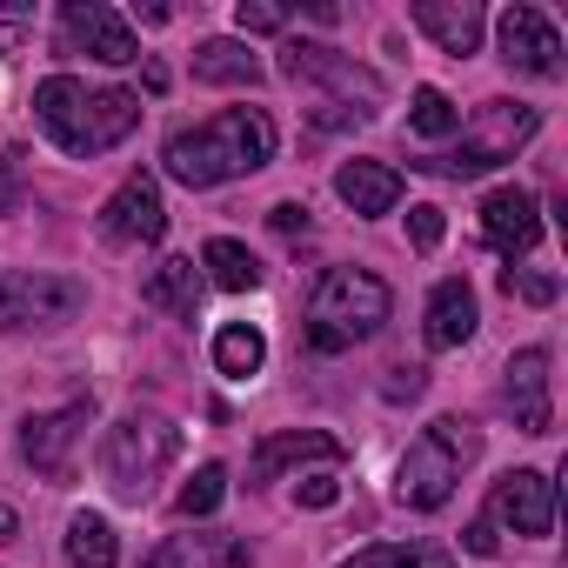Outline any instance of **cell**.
<instances>
[{"instance_id": "1", "label": "cell", "mask_w": 568, "mask_h": 568, "mask_svg": "<svg viewBox=\"0 0 568 568\" xmlns=\"http://www.w3.org/2000/svg\"><path fill=\"white\" fill-rule=\"evenodd\" d=\"M274 121L261 108H227L201 128H181L161 154V168L181 181V187H221V181H241L254 168L274 161Z\"/></svg>"}, {"instance_id": "2", "label": "cell", "mask_w": 568, "mask_h": 568, "mask_svg": "<svg viewBox=\"0 0 568 568\" xmlns=\"http://www.w3.org/2000/svg\"><path fill=\"white\" fill-rule=\"evenodd\" d=\"M34 114H41V128H48L54 148L94 161V154L121 148L141 128V94H128V88H88L74 74H48L34 88Z\"/></svg>"}, {"instance_id": "3", "label": "cell", "mask_w": 568, "mask_h": 568, "mask_svg": "<svg viewBox=\"0 0 568 568\" xmlns=\"http://www.w3.org/2000/svg\"><path fill=\"white\" fill-rule=\"evenodd\" d=\"M388 315H395V295H388L382 274H368V267H328L315 281V295H308V348L315 355H342L355 342H375Z\"/></svg>"}, {"instance_id": "4", "label": "cell", "mask_w": 568, "mask_h": 568, "mask_svg": "<svg viewBox=\"0 0 568 568\" xmlns=\"http://www.w3.org/2000/svg\"><path fill=\"white\" fill-rule=\"evenodd\" d=\"M475 455H481V428L468 415H435L395 468V501L402 508H442L462 488V475L475 468Z\"/></svg>"}, {"instance_id": "5", "label": "cell", "mask_w": 568, "mask_h": 568, "mask_svg": "<svg viewBox=\"0 0 568 568\" xmlns=\"http://www.w3.org/2000/svg\"><path fill=\"white\" fill-rule=\"evenodd\" d=\"M455 134H462V141H455L448 154H422L415 168H422V174H448V181H475V174L515 161V154L541 134V108H528V101H481L475 121L455 128Z\"/></svg>"}, {"instance_id": "6", "label": "cell", "mask_w": 568, "mask_h": 568, "mask_svg": "<svg viewBox=\"0 0 568 568\" xmlns=\"http://www.w3.org/2000/svg\"><path fill=\"white\" fill-rule=\"evenodd\" d=\"M181 455V428L161 408H128L108 435H101V475L121 501H148L154 481L174 468Z\"/></svg>"}, {"instance_id": "7", "label": "cell", "mask_w": 568, "mask_h": 568, "mask_svg": "<svg viewBox=\"0 0 568 568\" xmlns=\"http://www.w3.org/2000/svg\"><path fill=\"white\" fill-rule=\"evenodd\" d=\"M281 74H288V81H322V88H335V94H342V114H355V121H375L382 101H388L382 74L362 68V61H348V54L328 48V41H288V48H281Z\"/></svg>"}, {"instance_id": "8", "label": "cell", "mask_w": 568, "mask_h": 568, "mask_svg": "<svg viewBox=\"0 0 568 568\" xmlns=\"http://www.w3.org/2000/svg\"><path fill=\"white\" fill-rule=\"evenodd\" d=\"M81 308H88V288L74 274H0V335L68 328Z\"/></svg>"}, {"instance_id": "9", "label": "cell", "mask_w": 568, "mask_h": 568, "mask_svg": "<svg viewBox=\"0 0 568 568\" xmlns=\"http://www.w3.org/2000/svg\"><path fill=\"white\" fill-rule=\"evenodd\" d=\"M61 41H68V54H94L101 68H128V61H141L134 28L108 8V0H68V8H61Z\"/></svg>"}, {"instance_id": "10", "label": "cell", "mask_w": 568, "mask_h": 568, "mask_svg": "<svg viewBox=\"0 0 568 568\" xmlns=\"http://www.w3.org/2000/svg\"><path fill=\"white\" fill-rule=\"evenodd\" d=\"M501 41V68L508 74H535V81H561V34L541 8H501L495 21Z\"/></svg>"}, {"instance_id": "11", "label": "cell", "mask_w": 568, "mask_h": 568, "mask_svg": "<svg viewBox=\"0 0 568 568\" xmlns=\"http://www.w3.org/2000/svg\"><path fill=\"white\" fill-rule=\"evenodd\" d=\"M88 422H94V402H88V395L68 402V408L28 415V422H21V455H28V468L48 475V481H68V468H74V442H81Z\"/></svg>"}, {"instance_id": "12", "label": "cell", "mask_w": 568, "mask_h": 568, "mask_svg": "<svg viewBox=\"0 0 568 568\" xmlns=\"http://www.w3.org/2000/svg\"><path fill=\"white\" fill-rule=\"evenodd\" d=\"M488 528H508V535H548L555 528V481L541 468H508L488 495Z\"/></svg>"}, {"instance_id": "13", "label": "cell", "mask_w": 568, "mask_h": 568, "mask_svg": "<svg viewBox=\"0 0 568 568\" xmlns=\"http://www.w3.org/2000/svg\"><path fill=\"white\" fill-rule=\"evenodd\" d=\"M101 234H108L114 247H154V241L168 234V207H161L154 174H128V181L108 194V207H101Z\"/></svg>"}, {"instance_id": "14", "label": "cell", "mask_w": 568, "mask_h": 568, "mask_svg": "<svg viewBox=\"0 0 568 568\" xmlns=\"http://www.w3.org/2000/svg\"><path fill=\"white\" fill-rule=\"evenodd\" d=\"M501 402L515 415L521 435H548L555 428V402H548V348H515L501 368Z\"/></svg>"}, {"instance_id": "15", "label": "cell", "mask_w": 568, "mask_h": 568, "mask_svg": "<svg viewBox=\"0 0 568 568\" xmlns=\"http://www.w3.org/2000/svg\"><path fill=\"white\" fill-rule=\"evenodd\" d=\"M481 234H488V247H495V254H508V261H515V254H528V247L541 241V207H535V194H528V187H515V181H508V187H495V194L481 201Z\"/></svg>"}, {"instance_id": "16", "label": "cell", "mask_w": 568, "mask_h": 568, "mask_svg": "<svg viewBox=\"0 0 568 568\" xmlns=\"http://www.w3.org/2000/svg\"><path fill=\"white\" fill-rule=\"evenodd\" d=\"M348 448L322 428H281V435H261V448L247 455V488L274 481L281 468H295V462H342Z\"/></svg>"}, {"instance_id": "17", "label": "cell", "mask_w": 568, "mask_h": 568, "mask_svg": "<svg viewBox=\"0 0 568 568\" xmlns=\"http://www.w3.org/2000/svg\"><path fill=\"white\" fill-rule=\"evenodd\" d=\"M408 21H415L442 54H455V61H468V54L481 48V28H488V14L475 8V0H415Z\"/></svg>"}, {"instance_id": "18", "label": "cell", "mask_w": 568, "mask_h": 568, "mask_svg": "<svg viewBox=\"0 0 568 568\" xmlns=\"http://www.w3.org/2000/svg\"><path fill=\"white\" fill-rule=\"evenodd\" d=\"M475 328H481V308H475V288L462 274H448V281H435V295H428V322H422V335H428V348H468L475 342Z\"/></svg>"}, {"instance_id": "19", "label": "cell", "mask_w": 568, "mask_h": 568, "mask_svg": "<svg viewBox=\"0 0 568 568\" xmlns=\"http://www.w3.org/2000/svg\"><path fill=\"white\" fill-rule=\"evenodd\" d=\"M335 194H342L362 221H375V214H395V207H402V174H395L388 161H342Z\"/></svg>"}, {"instance_id": "20", "label": "cell", "mask_w": 568, "mask_h": 568, "mask_svg": "<svg viewBox=\"0 0 568 568\" xmlns=\"http://www.w3.org/2000/svg\"><path fill=\"white\" fill-rule=\"evenodd\" d=\"M247 541L234 535H168L141 568H247Z\"/></svg>"}, {"instance_id": "21", "label": "cell", "mask_w": 568, "mask_h": 568, "mask_svg": "<svg viewBox=\"0 0 568 568\" xmlns=\"http://www.w3.org/2000/svg\"><path fill=\"white\" fill-rule=\"evenodd\" d=\"M201 295H207V274H201L187 254H168V261L148 274V288H141L148 308H168V315H181V322L201 315Z\"/></svg>"}, {"instance_id": "22", "label": "cell", "mask_w": 568, "mask_h": 568, "mask_svg": "<svg viewBox=\"0 0 568 568\" xmlns=\"http://www.w3.org/2000/svg\"><path fill=\"white\" fill-rule=\"evenodd\" d=\"M194 81L207 88H261V61L247 41H201L194 48Z\"/></svg>"}, {"instance_id": "23", "label": "cell", "mask_w": 568, "mask_h": 568, "mask_svg": "<svg viewBox=\"0 0 568 568\" xmlns=\"http://www.w3.org/2000/svg\"><path fill=\"white\" fill-rule=\"evenodd\" d=\"M201 267H207V281L214 288H227V295H247V288H261V261L234 241V234H214L207 247H201Z\"/></svg>"}, {"instance_id": "24", "label": "cell", "mask_w": 568, "mask_h": 568, "mask_svg": "<svg viewBox=\"0 0 568 568\" xmlns=\"http://www.w3.org/2000/svg\"><path fill=\"white\" fill-rule=\"evenodd\" d=\"M261 362H267V335H261V328H247V322H227V328L214 335V368H221L227 382H247V375H261Z\"/></svg>"}, {"instance_id": "25", "label": "cell", "mask_w": 568, "mask_h": 568, "mask_svg": "<svg viewBox=\"0 0 568 568\" xmlns=\"http://www.w3.org/2000/svg\"><path fill=\"white\" fill-rule=\"evenodd\" d=\"M68 561H74V568H114V561H121V541H114L108 515L81 508V515L68 521Z\"/></svg>"}, {"instance_id": "26", "label": "cell", "mask_w": 568, "mask_h": 568, "mask_svg": "<svg viewBox=\"0 0 568 568\" xmlns=\"http://www.w3.org/2000/svg\"><path fill=\"white\" fill-rule=\"evenodd\" d=\"M342 568H455L448 548H428V541H375L362 555H348Z\"/></svg>"}, {"instance_id": "27", "label": "cell", "mask_w": 568, "mask_h": 568, "mask_svg": "<svg viewBox=\"0 0 568 568\" xmlns=\"http://www.w3.org/2000/svg\"><path fill=\"white\" fill-rule=\"evenodd\" d=\"M408 128H415L422 141H442V134L462 128V108H455L442 88H415V101H408Z\"/></svg>"}, {"instance_id": "28", "label": "cell", "mask_w": 568, "mask_h": 568, "mask_svg": "<svg viewBox=\"0 0 568 568\" xmlns=\"http://www.w3.org/2000/svg\"><path fill=\"white\" fill-rule=\"evenodd\" d=\"M221 495H227V468H221V462H207V468H194V481L181 488V501H174V508H181L187 521H207V515L221 508Z\"/></svg>"}, {"instance_id": "29", "label": "cell", "mask_w": 568, "mask_h": 568, "mask_svg": "<svg viewBox=\"0 0 568 568\" xmlns=\"http://www.w3.org/2000/svg\"><path fill=\"white\" fill-rule=\"evenodd\" d=\"M501 295L508 302H528V308H548L561 295V281L555 274H528V267H501Z\"/></svg>"}, {"instance_id": "30", "label": "cell", "mask_w": 568, "mask_h": 568, "mask_svg": "<svg viewBox=\"0 0 568 568\" xmlns=\"http://www.w3.org/2000/svg\"><path fill=\"white\" fill-rule=\"evenodd\" d=\"M288 21H295V8H281V0H241V8H234L241 34H281Z\"/></svg>"}, {"instance_id": "31", "label": "cell", "mask_w": 568, "mask_h": 568, "mask_svg": "<svg viewBox=\"0 0 568 568\" xmlns=\"http://www.w3.org/2000/svg\"><path fill=\"white\" fill-rule=\"evenodd\" d=\"M442 234H448V221H442V207H435V201L408 207V241H415V254H435V247H442Z\"/></svg>"}, {"instance_id": "32", "label": "cell", "mask_w": 568, "mask_h": 568, "mask_svg": "<svg viewBox=\"0 0 568 568\" xmlns=\"http://www.w3.org/2000/svg\"><path fill=\"white\" fill-rule=\"evenodd\" d=\"M295 501H302V508H335V501H342V481H335V475H302V481H295Z\"/></svg>"}, {"instance_id": "33", "label": "cell", "mask_w": 568, "mask_h": 568, "mask_svg": "<svg viewBox=\"0 0 568 568\" xmlns=\"http://www.w3.org/2000/svg\"><path fill=\"white\" fill-rule=\"evenodd\" d=\"M267 221L281 234H308V201H281V207H267Z\"/></svg>"}, {"instance_id": "34", "label": "cell", "mask_w": 568, "mask_h": 568, "mask_svg": "<svg viewBox=\"0 0 568 568\" xmlns=\"http://www.w3.org/2000/svg\"><path fill=\"white\" fill-rule=\"evenodd\" d=\"M422 368H395V382H388V402H402V395H422Z\"/></svg>"}, {"instance_id": "35", "label": "cell", "mask_w": 568, "mask_h": 568, "mask_svg": "<svg viewBox=\"0 0 568 568\" xmlns=\"http://www.w3.org/2000/svg\"><path fill=\"white\" fill-rule=\"evenodd\" d=\"M462 541H468V555H495V548H501L488 521H468V535H462Z\"/></svg>"}, {"instance_id": "36", "label": "cell", "mask_w": 568, "mask_h": 568, "mask_svg": "<svg viewBox=\"0 0 568 568\" xmlns=\"http://www.w3.org/2000/svg\"><path fill=\"white\" fill-rule=\"evenodd\" d=\"M14 535H21V515H14L8 501H0V541H14Z\"/></svg>"}]
</instances>
